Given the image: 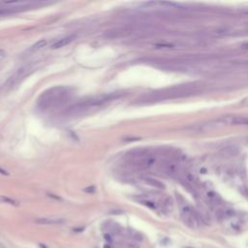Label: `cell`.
<instances>
[{
    "mask_svg": "<svg viewBox=\"0 0 248 248\" xmlns=\"http://www.w3.org/2000/svg\"><path fill=\"white\" fill-rule=\"evenodd\" d=\"M0 202L9 203V205H12V206H18V203L17 201L13 200L11 198H8V197H5V196H1V197H0Z\"/></svg>",
    "mask_w": 248,
    "mask_h": 248,
    "instance_id": "9",
    "label": "cell"
},
{
    "mask_svg": "<svg viewBox=\"0 0 248 248\" xmlns=\"http://www.w3.org/2000/svg\"><path fill=\"white\" fill-rule=\"evenodd\" d=\"M39 247H40V248H48L45 244H43V243H40V244H39Z\"/></svg>",
    "mask_w": 248,
    "mask_h": 248,
    "instance_id": "13",
    "label": "cell"
},
{
    "mask_svg": "<svg viewBox=\"0 0 248 248\" xmlns=\"http://www.w3.org/2000/svg\"><path fill=\"white\" fill-rule=\"evenodd\" d=\"M181 218L184 224L191 229H198L201 225V216L190 205H184L180 209Z\"/></svg>",
    "mask_w": 248,
    "mask_h": 248,
    "instance_id": "2",
    "label": "cell"
},
{
    "mask_svg": "<svg viewBox=\"0 0 248 248\" xmlns=\"http://www.w3.org/2000/svg\"><path fill=\"white\" fill-rule=\"evenodd\" d=\"M6 13H8L7 11H0V15H2V14H6Z\"/></svg>",
    "mask_w": 248,
    "mask_h": 248,
    "instance_id": "14",
    "label": "cell"
},
{
    "mask_svg": "<svg viewBox=\"0 0 248 248\" xmlns=\"http://www.w3.org/2000/svg\"><path fill=\"white\" fill-rule=\"evenodd\" d=\"M207 199L209 201H211V203H218L221 201L220 197L217 194H216L215 192H213V191H208L207 193Z\"/></svg>",
    "mask_w": 248,
    "mask_h": 248,
    "instance_id": "7",
    "label": "cell"
},
{
    "mask_svg": "<svg viewBox=\"0 0 248 248\" xmlns=\"http://www.w3.org/2000/svg\"><path fill=\"white\" fill-rule=\"evenodd\" d=\"M75 38H76L75 35H70V36H67V37H64V38H61V39H59L58 41L53 44L52 49H60V48L64 47V46H67L73 40H75Z\"/></svg>",
    "mask_w": 248,
    "mask_h": 248,
    "instance_id": "4",
    "label": "cell"
},
{
    "mask_svg": "<svg viewBox=\"0 0 248 248\" xmlns=\"http://www.w3.org/2000/svg\"><path fill=\"white\" fill-rule=\"evenodd\" d=\"M242 193H243V195L246 197V198L248 199V189H247V188H245V189L243 190V191H242Z\"/></svg>",
    "mask_w": 248,
    "mask_h": 248,
    "instance_id": "11",
    "label": "cell"
},
{
    "mask_svg": "<svg viewBox=\"0 0 248 248\" xmlns=\"http://www.w3.org/2000/svg\"><path fill=\"white\" fill-rule=\"evenodd\" d=\"M229 125H248V116H221L218 118L212 119L207 123L203 124L201 129L208 130Z\"/></svg>",
    "mask_w": 248,
    "mask_h": 248,
    "instance_id": "1",
    "label": "cell"
},
{
    "mask_svg": "<svg viewBox=\"0 0 248 248\" xmlns=\"http://www.w3.org/2000/svg\"><path fill=\"white\" fill-rule=\"evenodd\" d=\"M104 248H111V247H110L109 245H105V246H104Z\"/></svg>",
    "mask_w": 248,
    "mask_h": 248,
    "instance_id": "15",
    "label": "cell"
},
{
    "mask_svg": "<svg viewBox=\"0 0 248 248\" xmlns=\"http://www.w3.org/2000/svg\"><path fill=\"white\" fill-rule=\"evenodd\" d=\"M94 189H95L94 186H91L90 189H89V188H86V189H85V191H86V192H93V191H94Z\"/></svg>",
    "mask_w": 248,
    "mask_h": 248,
    "instance_id": "12",
    "label": "cell"
},
{
    "mask_svg": "<svg viewBox=\"0 0 248 248\" xmlns=\"http://www.w3.org/2000/svg\"><path fill=\"white\" fill-rule=\"evenodd\" d=\"M184 177H185V180H187L189 183H196L197 180H198L197 176L192 173H190V171H185L184 173Z\"/></svg>",
    "mask_w": 248,
    "mask_h": 248,
    "instance_id": "8",
    "label": "cell"
},
{
    "mask_svg": "<svg viewBox=\"0 0 248 248\" xmlns=\"http://www.w3.org/2000/svg\"><path fill=\"white\" fill-rule=\"evenodd\" d=\"M241 48L244 49H248V42L246 43H243L242 45H241Z\"/></svg>",
    "mask_w": 248,
    "mask_h": 248,
    "instance_id": "10",
    "label": "cell"
},
{
    "mask_svg": "<svg viewBox=\"0 0 248 248\" xmlns=\"http://www.w3.org/2000/svg\"><path fill=\"white\" fill-rule=\"evenodd\" d=\"M37 224H42V225H57V224H62L64 222V219L61 218H56V217H44V218H38L35 220Z\"/></svg>",
    "mask_w": 248,
    "mask_h": 248,
    "instance_id": "3",
    "label": "cell"
},
{
    "mask_svg": "<svg viewBox=\"0 0 248 248\" xmlns=\"http://www.w3.org/2000/svg\"><path fill=\"white\" fill-rule=\"evenodd\" d=\"M46 45H47V40L46 39H42L40 41H38L36 44H34L33 46H31L30 49H29V52L30 53H36L39 49H41L43 47H45Z\"/></svg>",
    "mask_w": 248,
    "mask_h": 248,
    "instance_id": "5",
    "label": "cell"
},
{
    "mask_svg": "<svg viewBox=\"0 0 248 248\" xmlns=\"http://www.w3.org/2000/svg\"><path fill=\"white\" fill-rule=\"evenodd\" d=\"M145 181H147L148 184H150L151 186H153V187L160 188V189H163L164 188V184L162 182H160L159 180L155 179H151V177H145Z\"/></svg>",
    "mask_w": 248,
    "mask_h": 248,
    "instance_id": "6",
    "label": "cell"
}]
</instances>
